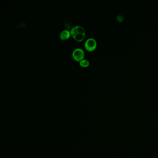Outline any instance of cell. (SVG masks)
<instances>
[{
	"label": "cell",
	"mask_w": 158,
	"mask_h": 158,
	"mask_svg": "<svg viewBox=\"0 0 158 158\" xmlns=\"http://www.w3.org/2000/svg\"><path fill=\"white\" fill-rule=\"evenodd\" d=\"M123 19H124V18H123V17L122 15H118L117 17V20L119 22H122L123 20Z\"/></svg>",
	"instance_id": "cell-7"
},
{
	"label": "cell",
	"mask_w": 158,
	"mask_h": 158,
	"mask_svg": "<svg viewBox=\"0 0 158 158\" xmlns=\"http://www.w3.org/2000/svg\"><path fill=\"white\" fill-rule=\"evenodd\" d=\"M84 57V53L81 49L77 48L75 49L72 53V57L76 61H81L83 60Z\"/></svg>",
	"instance_id": "cell-2"
},
{
	"label": "cell",
	"mask_w": 158,
	"mask_h": 158,
	"mask_svg": "<svg viewBox=\"0 0 158 158\" xmlns=\"http://www.w3.org/2000/svg\"><path fill=\"white\" fill-rule=\"evenodd\" d=\"M97 46V41L93 38H90L86 41L84 45L85 48L89 52H92L95 50Z\"/></svg>",
	"instance_id": "cell-1"
},
{
	"label": "cell",
	"mask_w": 158,
	"mask_h": 158,
	"mask_svg": "<svg viewBox=\"0 0 158 158\" xmlns=\"http://www.w3.org/2000/svg\"><path fill=\"white\" fill-rule=\"evenodd\" d=\"M71 32H69L68 30H65L61 32L59 37L61 40H64L68 39L71 36Z\"/></svg>",
	"instance_id": "cell-4"
},
{
	"label": "cell",
	"mask_w": 158,
	"mask_h": 158,
	"mask_svg": "<svg viewBox=\"0 0 158 158\" xmlns=\"http://www.w3.org/2000/svg\"><path fill=\"white\" fill-rule=\"evenodd\" d=\"M90 64V62L88 60L86 59H83L80 62V65L81 67H87Z\"/></svg>",
	"instance_id": "cell-6"
},
{
	"label": "cell",
	"mask_w": 158,
	"mask_h": 158,
	"mask_svg": "<svg viewBox=\"0 0 158 158\" xmlns=\"http://www.w3.org/2000/svg\"><path fill=\"white\" fill-rule=\"evenodd\" d=\"M71 35L74 37L78 34H83L86 35V31L81 26H75L71 31Z\"/></svg>",
	"instance_id": "cell-3"
},
{
	"label": "cell",
	"mask_w": 158,
	"mask_h": 158,
	"mask_svg": "<svg viewBox=\"0 0 158 158\" xmlns=\"http://www.w3.org/2000/svg\"><path fill=\"white\" fill-rule=\"evenodd\" d=\"M85 35H86L83 34H78L73 38H74L75 40L78 42H81L84 40Z\"/></svg>",
	"instance_id": "cell-5"
}]
</instances>
